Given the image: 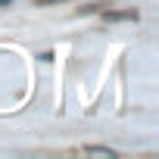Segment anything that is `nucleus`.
Instances as JSON below:
<instances>
[{
    "instance_id": "f257e3e1",
    "label": "nucleus",
    "mask_w": 159,
    "mask_h": 159,
    "mask_svg": "<svg viewBox=\"0 0 159 159\" xmlns=\"http://www.w3.org/2000/svg\"><path fill=\"white\" fill-rule=\"evenodd\" d=\"M103 19H106V22H137L140 13H137V10H106Z\"/></svg>"
},
{
    "instance_id": "f03ea898",
    "label": "nucleus",
    "mask_w": 159,
    "mask_h": 159,
    "mask_svg": "<svg viewBox=\"0 0 159 159\" xmlns=\"http://www.w3.org/2000/svg\"><path fill=\"white\" fill-rule=\"evenodd\" d=\"M84 153H88V156H109V159H116V156H119L112 147H97V143H88V147H84Z\"/></svg>"
},
{
    "instance_id": "7ed1b4c3",
    "label": "nucleus",
    "mask_w": 159,
    "mask_h": 159,
    "mask_svg": "<svg viewBox=\"0 0 159 159\" xmlns=\"http://www.w3.org/2000/svg\"><path fill=\"white\" fill-rule=\"evenodd\" d=\"M103 7H106V3H84L81 10H78V16H91V13H100Z\"/></svg>"
},
{
    "instance_id": "20e7f679",
    "label": "nucleus",
    "mask_w": 159,
    "mask_h": 159,
    "mask_svg": "<svg viewBox=\"0 0 159 159\" xmlns=\"http://www.w3.org/2000/svg\"><path fill=\"white\" fill-rule=\"evenodd\" d=\"M53 3H66V0H34V7H53Z\"/></svg>"
},
{
    "instance_id": "39448f33",
    "label": "nucleus",
    "mask_w": 159,
    "mask_h": 159,
    "mask_svg": "<svg viewBox=\"0 0 159 159\" xmlns=\"http://www.w3.org/2000/svg\"><path fill=\"white\" fill-rule=\"evenodd\" d=\"M0 7H13V0H0Z\"/></svg>"
}]
</instances>
